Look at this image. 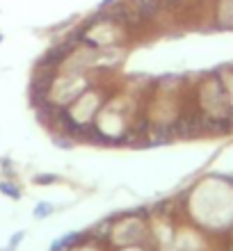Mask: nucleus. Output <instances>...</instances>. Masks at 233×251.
I'll use <instances>...</instances> for the list:
<instances>
[{
  "instance_id": "obj_5",
  "label": "nucleus",
  "mask_w": 233,
  "mask_h": 251,
  "mask_svg": "<svg viewBox=\"0 0 233 251\" xmlns=\"http://www.w3.org/2000/svg\"><path fill=\"white\" fill-rule=\"evenodd\" d=\"M55 180H57V176H55V174H48V176H37L34 183H37V185H48V183H55Z\"/></svg>"
},
{
  "instance_id": "obj_2",
  "label": "nucleus",
  "mask_w": 233,
  "mask_h": 251,
  "mask_svg": "<svg viewBox=\"0 0 233 251\" xmlns=\"http://www.w3.org/2000/svg\"><path fill=\"white\" fill-rule=\"evenodd\" d=\"M78 238H80L78 233H67L64 238L55 240L53 245H51V251H67L71 245H76V240H78Z\"/></svg>"
},
{
  "instance_id": "obj_9",
  "label": "nucleus",
  "mask_w": 233,
  "mask_h": 251,
  "mask_svg": "<svg viewBox=\"0 0 233 251\" xmlns=\"http://www.w3.org/2000/svg\"><path fill=\"white\" fill-rule=\"evenodd\" d=\"M0 251H14V249H9V247H7V249H0Z\"/></svg>"
},
{
  "instance_id": "obj_6",
  "label": "nucleus",
  "mask_w": 233,
  "mask_h": 251,
  "mask_svg": "<svg viewBox=\"0 0 233 251\" xmlns=\"http://www.w3.org/2000/svg\"><path fill=\"white\" fill-rule=\"evenodd\" d=\"M23 235H26V233H23V231H19V233H14V235H12V240H9V249H14V247L19 245L21 240H23Z\"/></svg>"
},
{
  "instance_id": "obj_3",
  "label": "nucleus",
  "mask_w": 233,
  "mask_h": 251,
  "mask_svg": "<svg viewBox=\"0 0 233 251\" xmlns=\"http://www.w3.org/2000/svg\"><path fill=\"white\" fill-rule=\"evenodd\" d=\"M55 205L48 203V201H41V203L34 205V219H46L48 215H53Z\"/></svg>"
},
{
  "instance_id": "obj_4",
  "label": "nucleus",
  "mask_w": 233,
  "mask_h": 251,
  "mask_svg": "<svg viewBox=\"0 0 233 251\" xmlns=\"http://www.w3.org/2000/svg\"><path fill=\"white\" fill-rule=\"evenodd\" d=\"M0 192H5L9 199H19L21 197V192L16 185H12V183H0Z\"/></svg>"
},
{
  "instance_id": "obj_10",
  "label": "nucleus",
  "mask_w": 233,
  "mask_h": 251,
  "mask_svg": "<svg viewBox=\"0 0 233 251\" xmlns=\"http://www.w3.org/2000/svg\"><path fill=\"white\" fill-rule=\"evenodd\" d=\"M0 41H2V34H0Z\"/></svg>"
},
{
  "instance_id": "obj_8",
  "label": "nucleus",
  "mask_w": 233,
  "mask_h": 251,
  "mask_svg": "<svg viewBox=\"0 0 233 251\" xmlns=\"http://www.w3.org/2000/svg\"><path fill=\"white\" fill-rule=\"evenodd\" d=\"M160 2H165V5H179L181 0H160Z\"/></svg>"
},
{
  "instance_id": "obj_1",
  "label": "nucleus",
  "mask_w": 233,
  "mask_h": 251,
  "mask_svg": "<svg viewBox=\"0 0 233 251\" xmlns=\"http://www.w3.org/2000/svg\"><path fill=\"white\" fill-rule=\"evenodd\" d=\"M133 9L140 14L142 21L154 19L155 14H158V9H160V0H135V7H133Z\"/></svg>"
},
{
  "instance_id": "obj_7",
  "label": "nucleus",
  "mask_w": 233,
  "mask_h": 251,
  "mask_svg": "<svg viewBox=\"0 0 233 251\" xmlns=\"http://www.w3.org/2000/svg\"><path fill=\"white\" fill-rule=\"evenodd\" d=\"M112 2H114V0H103V2H101V7H99V9H105V7H107V5H112Z\"/></svg>"
}]
</instances>
